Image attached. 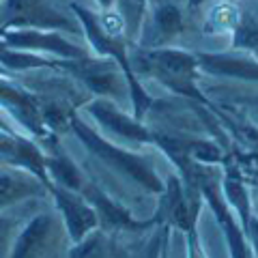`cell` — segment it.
I'll return each instance as SVG.
<instances>
[{"instance_id": "6da1fadb", "label": "cell", "mask_w": 258, "mask_h": 258, "mask_svg": "<svg viewBox=\"0 0 258 258\" xmlns=\"http://www.w3.org/2000/svg\"><path fill=\"white\" fill-rule=\"evenodd\" d=\"M129 62L136 76H151L159 84H164L174 95L187 97L203 106H211V101L200 91V67L196 54L179 47H140L129 54Z\"/></svg>"}, {"instance_id": "7a4b0ae2", "label": "cell", "mask_w": 258, "mask_h": 258, "mask_svg": "<svg viewBox=\"0 0 258 258\" xmlns=\"http://www.w3.org/2000/svg\"><path fill=\"white\" fill-rule=\"evenodd\" d=\"M15 28L60 30L67 35H82L78 18L60 11L54 0H0V32Z\"/></svg>"}, {"instance_id": "3957f363", "label": "cell", "mask_w": 258, "mask_h": 258, "mask_svg": "<svg viewBox=\"0 0 258 258\" xmlns=\"http://www.w3.org/2000/svg\"><path fill=\"white\" fill-rule=\"evenodd\" d=\"M71 129L76 132V136H80V140H82L93 153H97V155L103 157L106 161H112L116 170L132 176V179L142 183L144 187L151 189V191H164V183L157 179V174L153 172V168L149 166L147 159L134 155V153H129V151H120L116 147H112V144L103 140L99 134H95V129L84 125L78 116H74V120H71Z\"/></svg>"}, {"instance_id": "277c9868", "label": "cell", "mask_w": 258, "mask_h": 258, "mask_svg": "<svg viewBox=\"0 0 258 258\" xmlns=\"http://www.w3.org/2000/svg\"><path fill=\"white\" fill-rule=\"evenodd\" d=\"M0 39L18 50L35 52V54H47L54 58L76 60L91 56V50L80 43L69 41L67 37L60 35V30H39V28H15L0 32Z\"/></svg>"}, {"instance_id": "5b68a950", "label": "cell", "mask_w": 258, "mask_h": 258, "mask_svg": "<svg viewBox=\"0 0 258 258\" xmlns=\"http://www.w3.org/2000/svg\"><path fill=\"white\" fill-rule=\"evenodd\" d=\"M0 110L7 116L11 114L15 123H20L24 129H28L32 136L41 138L43 142L50 140V127L43 120L39 99L35 93H28L26 88L0 78Z\"/></svg>"}, {"instance_id": "8992f818", "label": "cell", "mask_w": 258, "mask_h": 258, "mask_svg": "<svg viewBox=\"0 0 258 258\" xmlns=\"http://www.w3.org/2000/svg\"><path fill=\"white\" fill-rule=\"evenodd\" d=\"M183 32V11L172 0H151L140 47H164Z\"/></svg>"}, {"instance_id": "52a82bcc", "label": "cell", "mask_w": 258, "mask_h": 258, "mask_svg": "<svg viewBox=\"0 0 258 258\" xmlns=\"http://www.w3.org/2000/svg\"><path fill=\"white\" fill-rule=\"evenodd\" d=\"M196 60L203 74L228 80H243V82H258V58L247 52H196Z\"/></svg>"}, {"instance_id": "ba28073f", "label": "cell", "mask_w": 258, "mask_h": 258, "mask_svg": "<svg viewBox=\"0 0 258 258\" xmlns=\"http://www.w3.org/2000/svg\"><path fill=\"white\" fill-rule=\"evenodd\" d=\"M56 196V205H58L62 220L67 224V230L74 241H82L88 232L99 222H97V213L91 207V203L84 196H78L74 189L67 187H52Z\"/></svg>"}, {"instance_id": "9c48e42d", "label": "cell", "mask_w": 258, "mask_h": 258, "mask_svg": "<svg viewBox=\"0 0 258 258\" xmlns=\"http://www.w3.org/2000/svg\"><path fill=\"white\" fill-rule=\"evenodd\" d=\"M86 110L91 112L95 116V120L103 129H110V132H114L116 136H120V138L132 140V142H151L153 140V134L140 123V120H136L134 116L120 112L114 103L108 101V99H97L93 103H88Z\"/></svg>"}, {"instance_id": "30bf717a", "label": "cell", "mask_w": 258, "mask_h": 258, "mask_svg": "<svg viewBox=\"0 0 258 258\" xmlns=\"http://www.w3.org/2000/svg\"><path fill=\"white\" fill-rule=\"evenodd\" d=\"M56 222L50 213L37 215L18 237L11 258H43L54 241Z\"/></svg>"}, {"instance_id": "8fae6325", "label": "cell", "mask_w": 258, "mask_h": 258, "mask_svg": "<svg viewBox=\"0 0 258 258\" xmlns=\"http://www.w3.org/2000/svg\"><path fill=\"white\" fill-rule=\"evenodd\" d=\"M43 191H45V185L37 174L18 172L0 166V209L28 196H41Z\"/></svg>"}, {"instance_id": "7c38bea8", "label": "cell", "mask_w": 258, "mask_h": 258, "mask_svg": "<svg viewBox=\"0 0 258 258\" xmlns=\"http://www.w3.org/2000/svg\"><path fill=\"white\" fill-rule=\"evenodd\" d=\"M120 22H123L125 28V37L129 43H138L144 22H147V15L151 9V0H114V7H112Z\"/></svg>"}, {"instance_id": "4fadbf2b", "label": "cell", "mask_w": 258, "mask_h": 258, "mask_svg": "<svg viewBox=\"0 0 258 258\" xmlns=\"http://www.w3.org/2000/svg\"><path fill=\"white\" fill-rule=\"evenodd\" d=\"M45 170L47 176H52V179H56V183H60V187L82 191V187L86 185L78 166L69 157L60 155V153H56L54 157H45Z\"/></svg>"}, {"instance_id": "5bb4252c", "label": "cell", "mask_w": 258, "mask_h": 258, "mask_svg": "<svg viewBox=\"0 0 258 258\" xmlns=\"http://www.w3.org/2000/svg\"><path fill=\"white\" fill-rule=\"evenodd\" d=\"M232 32V47L239 52H258V15L252 11H241Z\"/></svg>"}, {"instance_id": "9a60e30c", "label": "cell", "mask_w": 258, "mask_h": 258, "mask_svg": "<svg viewBox=\"0 0 258 258\" xmlns=\"http://www.w3.org/2000/svg\"><path fill=\"white\" fill-rule=\"evenodd\" d=\"M159 249H161V235H155L151 239V243L144 245L142 252L136 258H159Z\"/></svg>"}, {"instance_id": "2e32d148", "label": "cell", "mask_w": 258, "mask_h": 258, "mask_svg": "<svg viewBox=\"0 0 258 258\" xmlns=\"http://www.w3.org/2000/svg\"><path fill=\"white\" fill-rule=\"evenodd\" d=\"M243 106H247V110L254 114V118L258 120V97H249V99H241Z\"/></svg>"}, {"instance_id": "e0dca14e", "label": "cell", "mask_w": 258, "mask_h": 258, "mask_svg": "<svg viewBox=\"0 0 258 258\" xmlns=\"http://www.w3.org/2000/svg\"><path fill=\"white\" fill-rule=\"evenodd\" d=\"M95 3L99 5V9H103V11H108L114 7V0H95Z\"/></svg>"}, {"instance_id": "ac0fdd59", "label": "cell", "mask_w": 258, "mask_h": 258, "mask_svg": "<svg viewBox=\"0 0 258 258\" xmlns=\"http://www.w3.org/2000/svg\"><path fill=\"white\" fill-rule=\"evenodd\" d=\"M69 3H74V0H69Z\"/></svg>"}]
</instances>
